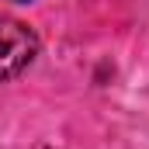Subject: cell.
Masks as SVG:
<instances>
[{
	"mask_svg": "<svg viewBox=\"0 0 149 149\" xmlns=\"http://www.w3.org/2000/svg\"><path fill=\"white\" fill-rule=\"evenodd\" d=\"M38 56V35L17 17L0 14V80L24 73Z\"/></svg>",
	"mask_w": 149,
	"mask_h": 149,
	"instance_id": "6da1fadb",
	"label": "cell"
},
{
	"mask_svg": "<svg viewBox=\"0 0 149 149\" xmlns=\"http://www.w3.org/2000/svg\"><path fill=\"white\" fill-rule=\"evenodd\" d=\"M14 3H31V0H14Z\"/></svg>",
	"mask_w": 149,
	"mask_h": 149,
	"instance_id": "7a4b0ae2",
	"label": "cell"
}]
</instances>
